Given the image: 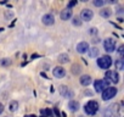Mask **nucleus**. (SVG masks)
Here are the masks:
<instances>
[{
  "instance_id": "a878e982",
  "label": "nucleus",
  "mask_w": 124,
  "mask_h": 117,
  "mask_svg": "<svg viewBox=\"0 0 124 117\" xmlns=\"http://www.w3.org/2000/svg\"><path fill=\"white\" fill-rule=\"evenodd\" d=\"M123 51H124V46H123V45H120V46H119V49H118V52H119V55H120V56H123Z\"/></svg>"
},
{
  "instance_id": "0eeeda50",
  "label": "nucleus",
  "mask_w": 124,
  "mask_h": 117,
  "mask_svg": "<svg viewBox=\"0 0 124 117\" xmlns=\"http://www.w3.org/2000/svg\"><path fill=\"white\" fill-rule=\"evenodd\" d=\"M94 87H95V90L97 93H102L106 88H108V83L106 81H95Z\"/></svg>"
},
{
  "instance_id": "f257e3e1",
  "label": "nucleus",
  "mask_w": 124,
  "mask_h": 117,
  "mask_svg": "<svg viewBox=\"0 0 124 117\" xmlns=\"http://www.w3.org/2000/svg\"><path fill=\"white\" fill-rule=\"evenodd\" d=\"M105 117H120V107L118 104H113L109 105L103 113Z\"/></svg>"
},
{
  "instance_id": "393cba45",
  "label": "nucleus",
  "mask_w": 124,
  "mask_h": 117,
  "mask_svg": "<svg viewBox=\"0 0 124 117\" xmlns=\"http://www.w3.org/2000/svg\"><path fill=\"white\" fill-rule=\"evenodd\" d=\"M103 4H105L103 0H95V1H94V5L95 6H102Z\"/></svg>"
},
{
  "instance_id": "f03ea898",
  "label": "nucleus",
  "mask_w": 124,
  "mask_h": 117,
  "mask_svg": "<svg viewBox=\"0 0 124 117\" xmlns=\"http://www.w3.org/2000/svg\"><path fill=\"white\" fill-rule=\"evenodd\" d=\"M99 110V102L95 100H90L89 102H86V105L84 106V111L88 115H95Z\"/></svg>"
},
{
  "instance_id": "c756f323",
  "label": "nucleus",
  "mask_w": 124,
  "mask_h": 117,
  "mask_svg": "<svg viewBox=\"0 0 124 117\" xmlns=\"http://www.w3.org/2000/svg\"><path fill=\"white\" fill-rule=\"evenodd\" d=\"M3 111H4V105H3L1 102H0V113H1Z\"/></svg>"
},
{
  "instance_id": "2eb2a0df",
  "label": "nucleus",
  "mask_w": 124,
  "mask_h": 117,
  "mask_svg": "<svg viewBox=\"0 0 124 117\" xmlns=\"http://www.w3.org/2000/svg\"><path fill=\"white\" fill-rule=\"evenodd\" d=\"M68 107H70V110H71V111L76 112V111H78V110H79V102H78V101H76V100H72V101L68 104Z\"/></svg>"
},
{
  "instance_id": "4be33fe9",
  "label": "nucleus",
  "mask_w": 124,
  "mask_h": 117,
  "mask_svg": "<svg viewBox=\"0 0 124 117\" xmlns=\"http://www.w3.org/2000/svg\"><path fill=\"white\" fill-rule=\"evenodd\" d=\"M80 70H82V68H80V66H79L78 64H74V65L72 66V72H73L74 75H78V73L80 72Z\"/></svg>"
},
{
  "instance_id": "bb28decb",
  "label": "nucleus",
  "mask_w": 124,
  "mask_h": 117,
  "mask_svg": "<svg viewBox=\"0 0 124 117\" xmlns=\"http://www.w3.org/2000/svg\"><path fill=\"white\" fill-rule=\"evenodd\" d=\"M74 5H77V0H73V1H71V3L68 4V9H71V8L74 6Z\"/></svg>"
},
{
  "instance_id": "dca6fc26",
  "label": "nucleus",
  "mask_w": 124,
  "mask_h": 117,
  "mask_svg": "<svg viewBox=\"0 0 124 117\" xmlns=\"http://www.w3.org/2000/svg\"><path fill=\"white\" fill-rule=\"evenodd\" d=\"M100 15L102 16V17H105V18H108L111 15H112V11H111V9H103V10H101L100 11Z\"/></svg>"
},
{
  "instance_id": "7c9ffc66",
  "label": "nucleus",
  "mask_w": 124,
  "mask_h": 117,
  "mask_svg": "<svg viewBox=\"0 0 124 117\" xmlns=\"http://www.w3.org/2000/svg\"><path fill=\"white\" fill-rule=\"evenodd\" d=\"M29 117H37V116H34V115H31V116H29Z\"/></svg>"
},
{
  "instance_id": "39448f33",
  "label": "nucleus",
  "mask_w": 124,
  "mask_h": 117,
  "mask_svg": "<svg viewBox=\"0 0 124 117\" xmlns=\"http://www.w3.org/2000/svg\"><path fill=\"white\" fill-rule=\"evenodd\" d=\"M116 94H117V88L108 87V88H106V89L102 92V99H103V100H109V99L114 98Z\"/></svg>"
},
{
  "instance_id": "f3484780",
  "label": "nucleus",
  "mask_w": 124,
  "mask_h": 117,
  "mask_svg": "<svg viewBox=\"0 0 124 117\" xmlns=\"http://www.w3.org/2000/svg\"><path fill=\"white\" fill-rule=\"evenodd\" d=\"M58 61H60L61 64H66V62L70 61V57H68L67 54H61V55L58 56Z\"/></svg>"
},
{
  "instance_id": "9d476101",
  "label": "nucleus",
  "mask_w": 124,
  "mask_h": 117,
  "mask_svg": "<svg viewBox=\"0 0 124 117\" xmlns=\"http://www.w3.org/2000/svg\"><path fill=\"white\" fill-rule=\"evenodd\" d=\"M60 93H61V95H62V96H66V98H73V92H72V90H70V88H68V87H66V85H61V87H60Z\"/></svg>"
},
{
  "instance_id": "6ab92c4d",
  "label": "nucleus",
  "mask_w": 124,
  "mask_h": 117,
  "mask_svg": "<svg viewBox=\"0 0 124 117\" xmlns=\"http://www.w3.org/2000/svg\"><path fill=\"white\" fill-rule=\"evenodd\" d=\"M116 67L118 70H123L124 68V60L123 58H118V60L116 61Z\"/></svg>"
},
{
  "instance_id": "c85d7f7f",
  "label": "nucleus",
  "mask_w": 124,
  "mask_h": 117,
  "mask_svg": "<svg viewBox=\"0 0 124 117\" xmlns=\"http://www.w3.org/2000/svg\"><path fill=\"white\" fill-rule=\"evenodd\" d=\"M90 33H91V34H94V33L96 34V33H97V31H96V28H91V31H90Z\"/></svg>"
},
{
  "instance_id": "4468645a",
  "label": "nucleus",
  "mask_w": 124,
  "mask_h": 117,
  "mask_svg": "<svg viewBox=\"0 0 124 117\" xmlns=\"http://www.w3.org/2000/svg\"><path fill=\"white\" fill-rule=\"evenodd\" d=\"M90 83H91V77H90V76L85 75V76H82V77H80V84H82V85L88 87Z\"/></svg>"
},
{
  "instance_id": "7ed1b4c3",
  "label": "nucleus",
  "mask_w": 124,
  "mask_h": 117,
  "mask_svg": "<svg viewBox=\"0 0 124 117\" xmlns=\"http://www.w3.org/2000/svg\"><path fill=\"white\" fill-rule=\"evenodd\" d=\"M97 65H99V67H101L103 70H107L112 65V58L109 56H102V57L97 58Z\"/></svg>"
},
{
  "instance_id": "1a4fd4ad",
  "label": "nucleus",
  "mask_w": 124,
  "mask_h": 117,
  "mask_svg": "<svg viewBox=\"0 0 124 117\" xmlns=\"http://www.w3.org/2000/svg\"><path fill=\"white\" fill-rule=\"evenodd\" d=\"M52 73H54V77H56V78H63V77L66 76V71H65V68H62L61 66L55 67L54 71H52Z\"/></svg>"
},
{
  "instance_id": "f8f14e48",
  "label": "nucleus",
  "mask_w": 124,
  "mask_h": 117,
  "mask_svg": "<svg viewBox=\"0 0 124 117\" xmlns=\"http://www.w3.org/2000/svg\"><path fill=\"white\" fill-rule=\"evenodd\" d=\"M72 17V10L66 8L65 10H62L61 11V20H63V21H67Z\"/></svg>"
},
{
  "instance_id": "5701e85b",
  "label": "nucleus",
  "mask_w": 124,
  "mask_h": 117,
  "mask_svg": "<svg viewBox=\"0 0 124 117\" xmlns=\"http://www.w3.org/2000/svg\"><path fill=\"white\" fill-rule=\"evenodd\" d=\"M41 113H43V116L46 115V117H54V116H52V111L49 110V109H44V110H41Z\"/></svg>"
},
{
  "instance_id": "a211bd4d",
  "label": "nucleus",
  "mask_w": 124,
  "mask_h": 117,
  "mask_svg": "<svg viewBox=\"0 0 124 117\" xmlns=\"http://www.w3.org/2000/svg\"><path fill=\"white\" fill-rule=\"evenodd\" d=\"M9 109H10V111H11V112H15V111L18 109V102H17V101H11V102H10Z\"/></svg>"
},
{
  "instance_id": "2f4dec72",
  "label": "nucleus",
  "mask_w": 124,
  "mask_h": 117,
  "mask_svg": "<svg viewBox=\"0 0 124 117\" xmlns=\"http://www.w3.org/2000/svg\"><path fill=\"white\" fill-rule=\"evenodd\" d=\"M40 117H46V116H40Z\"/></svg>"
},
{
  "instance_id": "6e6552de",
  "label": "nucleus",
  "mask_w": 124,
  "mask_h": 117,
  "mask_svg": "<svg viewBox=\"0 0 124 117\" xmlns=\"http://www.w3.org/2000/svg\"><path fill=\"white\" fill-rule=\"evenodd\" d=\"M93 16H94V14H93V11H91V10H89V9H84V10L82 11V14H80L82 20H83V21H85V22L91 21V20H93Z\"/></svg>"
},
{
  "instance_id": "aec40b11",
  "label": "nucleus",
  "mask_w": 124,
  "mask_h": 117,
  "mask_svg": "<svg viewBox=\"0 0 124 117\" xmlns=\"http://www.w3.org/2000/svg\"><path fill=\"white\" fill-rule=\"evenodd\" d=\"M89 54H90V56L91 57H95V56H97L99 55V49L97 48H89Z\"/></svg>"
},
{
  "instance_id": "423d86ee",
  "label": "nucleus",
  "mask_w": 124,
  "mask_h": 117,
  "mask_svg": "<svg viewBox=\"0 0 124 117\" xmlns=\"http://www.w3.org/2000/svg\"><path fill=\"white\" fill-rule=\"evenodd\" d=\"M103 48H105V50L108 51V52L114 51V49H116V42H114V39H112V38L105 39V42H103Z\"/></svg>"
},
{
  "instance_id": "412c9836",
  "label": "nucleus",
  "mask_w": 124,
  "mask_h": 117,
  "mask_svg": "<svg viewBox=\"0 0 124 117\" xmlns=\"http://www.w3.org/2000/svg\"><path fill=\"white\" fill-rule=\"evenodd\" d=\"M0 64H1L4 67H8V66H10L12 62H11L10 58H1V61H0Z\"/></svg>"
},
{
  "instance_id": "ddd939ff",
  "label": "nucleus",
  "mask_w": 124,
  "mask_h": 117,
  "mask_svg": "<svg viewBox=\"0 0 124 117\" xmlns=\"http://www.w3.org/2000/svg\"><path fill=\"white\" fill-rule=\"evenodd\" d=\"M88 50H89V44H88L86 42H82V43H79V44L77 45V51L80 52V54H84V52H86Z\"/></svg>"
},
{
  "instance_id": "473e14b6",
  "label": "nucleus",
  "mask_w": 124,
  "mask_h": 117,
  "mask_svg": "<svg viewBox=\"0 0 124 117\" xmlns=\"http://www.w3.org/2000/svg\"><path fill=\"white\" fill-rule=\"evenodd\" d=\"M79 117H83V116H79Z\"/></svg>"
},
{
  "instance_id": "9b49d317",
  "label": "nucleus",
  "mask_w": 124,
  "mask_h": 117,
  "mask_svg": "<svg viewBox=\"0 0 124 117\" xmlns=\"http://www.w3.org/2000/svg\"><path fill=\"white\" fill-rule=\"evenodd\" d=\"M54 22H55V18L51 14H46L43 16V23L45 26H51V25H54Z\"/></svg>"
},
{
  "instance_id": "20e7f679",
  "label": "nucleus",
  "mask_w": 124,
  "mask_h": 117,
  "mask_svg": "<svg viewBox=\"0 0 124 117\" xmlns=\"http://www.w3.org/2000/svg\"><path fill=\"white\" fill-rule=\"evenodd\" d=\"M107 83H118L119 81V75L116 72V71H107L106 72V79H105Z\"/></svg>"
},
{
  "instance_id": "cd10ccee",
  "label": "nucleus",
  "mask_w": 124,
  "mask_h": 117,
  "mask_svg": "<svg viewBox=\"0 0 124 117\" xmlns=\"http://www.w3.org/2000/svg\"><path fill=\"white\" fill-rule=\"evenodd\" d=\"M54 113H55V116H56V117H60V111H58V109H57V107H55V109H54Z\"/></svg>"
},
{
  "instance_id": "b1692460",
  "label": "nucleus",
  "mask_w": 124,
  "mask_h": 117,
  "mask_svg": "<svg viewBox=\"0 0 124 117\" xmlns=\"http://www.w3.org/2000/svg\"><path fill=\"white\" fill-rule=\"evenodd\" d=\"M72 22H73V25H74V26H80V25H82L80 20H79V18H78L77 16H76V17L73 18V21H72Z\"/></svg>"
}]
</instances>
